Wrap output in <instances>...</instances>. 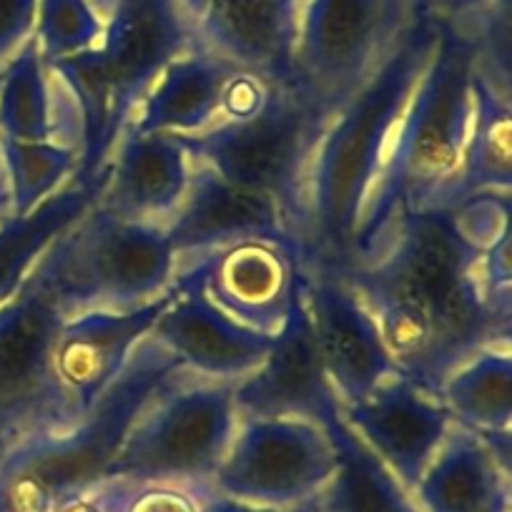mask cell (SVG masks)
I'll return each mask as SVG.
<instances>
[{
	"mask_svg": "<svg viewBox=\"0 0 512 512\" xmlns=\"http://www.w3.org/2000/svg\"><path fill=\"white\" fill-rule=\"evenodd\" d=\"M507 229L510 194L410 211L367 262L337 272L369 309L402 372L435 395L477 352L510 349V324L490 312L480 284L482 254Z\"/></svg>",
	"mask_w": 512,
	"mask_h": 512,
	"instance_id": "6da1fadb",
	"label": "cell"
},
{
	"mask_svg": "<svg viewBox=\"0 0 512 512\" xmlns=\"http://www.w3.org/2000/svg\"><path fill=\"white\" fill-rule=\"evenodd\" d=\"M440 26L410 18L377 71L332 116L307 174L304 272H342L364 201L382 166L397 121L430 63Z\"/></svg>",
	"mask_w": 512,
	"mask_h": 512,
	"instance_id": "7a4b0ae2",
	"label": "cell"
},
{
	"mask_svg": "<svg viewBox=\"0 0 512 512\" xmlns=\"http://www.w3.org/2000/svg\"><path fill=\"white\" fill-rule=\"evenodd\" d=\"M480 58L470 33L440 26L430 63L392 131L364 201L349 267L367 262L400 216L432 209L452 179L470 128L472 81Z\"/></svg>",
	"mask_w": 512,
	"mask_h": 512,
	"instance_id": "3957f363",
	"label": "cell"
},
{
	"mask_svg": "<svg viewBox=\"0 0 512 512\" xmlns=\"http://www.w3.org/2000/svg\"><path fill=\"white\" fill-rule=\"evenodd\" d=\"M106 18L101 41L48 66L76 98L83 154L76 179L93 181L111 159L123 128L166 66L196 43L179 0H93Z\"/></svg>",
	"mask_w": 512,
	"mask_h": 512,
	"instance_id": "277c9868",
	"label": "cell"
},
{
	"mask_svg": "<svg viewBox=\"0 0 512 512\" xmlns=\"http://www.w3.org/2000/svg\"><path fill=\"white\" fill-rule=\"evenodd\" d=\"M186 367L156 339L144 337L106 392L68 430L23 447L0 470V512H51L91 492L141 412Z\"/></svg>",
	"mask_w": 512,
	"mask_h": 512,
	"instance_id": "5b68a950",
	"label": "cell"
},
{
	"mask_svg": "<svg viewBox=\"0 0 512 512\" xmlns=\"http://www.w3.org/2000/svg\"><path fill=\"white\" fill-rule=\"evenodd\" d=\"M332 116L297 83H267L262 106L244 118H219L199 134L179 136L189 161L214 169L241 189L277 201L302 249L307 174Z\"/></svg>",
	"mask_w": 512,
	"mask_h": 512,
	"instance_id": "8992f818",
	"label": "cell"
},
{
	"mask_svg": "<svg viewBox=\"0 0 512 512\" xmlns=\"http://www.w3.org/2000/svg\"><path fill=\"white\" fill-rule=\"evenodd\" d=\"M43 259L63 319L91 309L144 307L169 292L176 269L164 224L121 219L98 201Z\"/></svg>",
	"mask_w": 512,
	"mask_h": 512,
	"instance_id": "52a82bcc",
	"label": "cell"
},
{
	"mask_svg": "<svg viewBox=\"0 0 512 512\" xmlns=\"http://www.w3.org/2000/svg\"><path fill=\"white\" fill-rule=\"evenodd\" d=\"M83 116L66 83L41 58L36 38L0 68V164L11 216L28 214L76 176Z\"/></svg>",
	"mask_w": 512,
	"mask_h": 512,
	"instance_id": "ba28073f",
	"label": "cell"
},
{
	"mask_svg": "<svg viewBox=\"0 0 512 512\" xmlns=\"http://www.w3.org/2000/svg\"><path fill=\"white\" fill-rule=\"evenodd\" d=\"M61 324L41 256L0 307V470L26 445L68 430L83 415L53 362Z\"/></svg>",
	"mask_w": 512,
	"mask_h": 512,
	"instance_id": "9c48e42d",
	"label": "cell"
},
{
	"mask_svg": "<svg viewBox=\"0 0 512 512\" xmlns=\"http://www.w3.org/2000/svg\"><path fill=\"white\" fill-rule=\"evenodd\" d=\"M234 384L184 377L166 387L128 430L103 480L211 485L239 425Z\"/></svg>",
	"mask_w": 512,
	"mask_h": 512,
	"instance_id": "30bf717a",
	"label": "cell"
},
{
	"mask_svg": "<svg viewBox=\"0 0 512 512\" xmlns=\"http://www.w3.org/2000/svg\"><path fill=\"white\" fill-rule=\"evenodd\" d=\"M410 18V0H307L294 83L334 116L377 71Z\"/></svg>",
	"mask_w": 512,
	"mask_h": 512,
	"instance_id": "8fae6325",
	"label": "cell"
},
{
	"mask_svg": "<svg viewBox=\"0 0 512 512\" xmlns=\"http://www.w3.org/2000/svg\"><path fill=\"white\" fill-rule=\"evenodd\" d=\"M334 465V445L317 422L251 417L236 425L211 487L249 505L294 507L322 492Z\"/></svg>",
	"mask_w": 512,
	"mask_h": 512,
	"instance_id": "7c38bea8",
	"label": "cell"
},
{
	"mask_svg": "<svg viewBox=\"0 0 512 512\" xmlns=\"http://www.w3.org/2000/svg\"><path fill=\"white\" fill-rule=\"evenodd\" d=\"M174 272L196 279L211 304L236 322L277 334L302 289V254L279 241L246 239L179 256Z\"/></svg>",
	"mask_w": 512,
	"mask_h": 512,
	"instance_id": "4fadbf2b",
	"label": "cell"
},
{
	"mask_svg": "<svg viewBox=\"0 0 512 512\" xmlns=\"http://www.w3.org/2000/svg\"><path fill=\"white\" fill-rule=\"evenodd\" d=\"M302 289L324 372L342 407L367 400L379 384L405 374L369 309L344 279L304 272Z\"/></svg>",
	"mask_w": 512,
	"mask_h": 512,
	"instance_id": "5bb4252c",
	"label": "cell"
},
{
	"mask_svg": "<svg viewBox=\"0 0 512 512\" xmlns=\"http://www.w3.org/2000/svg\"><path fill=\"white\" fill-rule=\"evenodd\" d=\"M304 282V279H302ZM234 407L239 420L251 417H297L329 425L342 415V402L324 372L304 289H299L287 322L274 334V344L264 362L236 379Z\"/></svg>",
	"mask_w": 512,
	"mask_h": 512,
	"instance_id": "9a60e30c",
	"label": "cell"
},
{
	"mask_svg": "<svg viewBox=\"0 0 512 512\" xmlns=\"http://www.w3.org/2000/svg\"><path fill=\"white\" fill-rule=\"evenodd\" d=\"M342 417L407 492L415 490L455 425L440 395L407 374L379 384L367 400L342 407Z\"/></svg>",
	"mask_w": 512,
	"mask_h": 512,
	"instance_id": "2e32d148",
	"label": "cell"
},
{
	"mask_svg": "<svg viewBox=\"0 0 512 512\" xmlns=\"http://www.w3.org/2000/svg\"><path fill=\"white\" fill-rule=\"evenodd\" d=\"M171 289L174 299L159 314L149 337L179 357L186 372L236 382L264 362L274 334L256 332L221 312L189 274L174 272Z\"/></svg>",
	"mask_w": 512,
	"mask_h": 512,
	"instance_id": "e0dca14e",
	"label": "cell"
},
{
	"mask_svg": "<svg viewBox=\"0 0 512 512\" xmlns=\"http://www.w3.org/2000/svg\"><path fill=\"white\" fill-rule=\"evenodd\" d=\"M164 231L176 259L246 239L279 241L302 254L277 201L229 184L214 169L196 161H191L184 201L166 221Z\"/></svg>",
	"mask_w": 512,
	"mask_h": 512,
	"instance_id": "ac0fdd59",
	"label": "cell"
},
{
	"mask_svg": "<svg viewBox=\"0 0 512 512\" xmlns=\"http://www.w3.org/2000/svg\"><path fill=\"white\" fill-rule=\"evenodd\" d=\"M307 0H209L196 43L269 83H294V51Z\"/></svg>",
	"mask_w": 512,
	"mask_h": 512,
	"instance_id": "d6986e66",
	"label": "cell"
},
{
	"mask_svg": "<svg viewBox=\"0 0 512 512\" xmlns=\"http://www.w3.org/2000/svg\"><path fill=\"white\" fill-rule=\"evenodd\" d=\"M171 299L174 289L128 312L91 309L78 317L63 319L53 349V362L78 410L86 412L111 387L113 379L126 367L136 344L149 337L151 327L169 307Z\"/></svg>",
	"mask_w": 512,
	"mask_h": 512,
	"instance_id": "ffe728a7",
	"label": "cell"
},
{
	"mask_svg": "<svg viewBox=\"0 0 512 512\" xmlns=\"http://www.w3.org/2000/svg\"><path fill=\"white\" fill-rule=\"evenodd\" d=\"M101 176L98 206L121 219L166 224L184 201L191 161L176 134H139L128 123Z\"/></svg>",
	"mask_w": 512,
	"mask_h": 512,
	"instance_id": "44dd1931",
	"label": "cell"
},
{
	"mask_svg": "<svg viewBox=\"0 0 512 512\" xmlns=\"http://www.w3.org/2000/svg\"><path fill=\"white\" fill-rule=\"evenodd\" d=\"M412 497L420 512H510V472L475 430L455 422Z\"/></svg>",
	"mask_w": 512,
	"mask_h": 512,
	"instance_id": "7402d4cb",
	"label": "cell"
},
{
	"mask_svg": "<svg viewBox=\"0 0 512 512\" xmlns=\"http://www.w3.org/2000/svg\"><path fill=\"white\" fill-rule=\"evenodd\" d=\"M239 68L194 46L169 63L136 108L139 134H199L221 118V96Z\"/></svg>",
	"mask_w": 512,
	"mask_h": 512,
	"instance_id": "603a6c76",
	"label": "cell"
},
{
	"mask_svg": "<svg viewBox=\"0 0 512 512\" xmlns=\"http://www.w3.org/2000/svg\"><path fill=\"white\" fill-rule=\"evenodd\" d=\"M512 189V108L510 91L477 66L472 81V118L460 164L432 209H452L480 194Z\"/></svg>",
	"mask_w": 512,
	"mask_h": 512,
	"instance_id": "cb8c5ba5",
	"label": "cell"
},
{
	"mask_svg": "<svg viewBox=\"0 0 512 512\" xmlns=\"http://www.w3.org/2000/svg\"><path fill=\"white\" fill-rule=\"evenodd\" d=\"M101 184L103 176L93 181L73 176L28 214L0 221V307L21 289L48 246L96 204Z\"/></svg>",
	"mask_w": 512,
	"mask_h": 512,
	"instance_id": "d4e9b609",
	"label": "cell"
},
{
	"mask_svg": "<svg viewBox=\"0 0 512 512\" xmlns=\"http://www.w3.org/2000/svg\"><path fill=\"white\" fill-rule=\"evenodd\" d=\"M324 430L334 445L337 465L314 497L319 512H420L412 492L402 487L342 415L324 425Z\"/></svg>",
	"mask_w": 512,
	"mask_h": 512,
	"instance_id": "484cf974",
	"label": "cell"
},
{
	"mask_svg": "<svg viewBox=\"0 0 512 512\" xmlns=\"http://www.w3.org/2000/svg\"><path fill=\"white\" fill-rule=\"evenodd\" d=\"M440 400L457 425L475 432H510L512 357L510 349H482L452 372L440 387Z\"/></svg>",
	"mask_w": 512,
	"mask_h": 512,
	"instance_id": "4316f807",
	"label": "cell"
},
{
	"mask_svg": "<svg viewBox=\"0 0 512 512\" xmlns=\"http://www.w3.org/2000/svg\"><path fill=\"white\" fill-rule=\"evenodd\" d=\"M103 28L106 18L93 0H38L33 38L46 68L96 46Z\"/></svg>",
	"mask_w": 512,
	"mask_h": 512,
	"instance_id": "83f0119b",
	"label": "cell"
},
{
	"mask_svg": "<svg viewBox=\"0 0 512 512\" xmlns=\"http://www.w3.org/2000/svg\"><path fill=\"white\" fill-rule=\"evenodd\" d=\"M93 490L101 497L106 512H199L191 487L103 480Z\"/></svg>",
	"mask_w": 512,
	"mask_h": 512,
	"instance_id": "f1b7e54d",
	"label": "cell"
},
{
	"mask_svg": "<svg viewBox=\"0 0 512 512\" xmlns=\"http://www.w3.org/2000/svg\"><path fill=\"white\" fill-rule=\"evenodd\" d=\"M497 0H410L412 18H422L435 26L457 28L470 33L480 46L490 16H495Z\"/></svg>",
	"mask_w": 512,
	"mask_h": 512,
	"instance_id": "f546056e",
	"label": "cell"
},
{
	"mask_svg": "<svg viewBox=\"0 0 512 512\" xmlns=\"http://www.w3.org/2000/svg\"><path fill=\"white\" fill-rule=\"evenodd\" d=\"M38 0H0V68L33 36Z\"/></svg>",
	"mask_w": 512,
	"mask_h": 512,
	"instance_id": "4dcf8cb0",
	"label": "cell"
},
{
	"mask_svg": "<svg viewBox=\"0 0 512 512\" xmlns=\"http://www.w3.org/2000/svg\"><path fill=\"white\" fill-rule=\"evenodd\" d=\"M196 495V502H199V512H319L317 500L302 502V505L294 507H259L249 505V502L231 500V497L216 492L211 485H199L191 487Z\"/></svg>",
	"mask_w": 512,
	"mask_h": 512,
	"instance_id": "1f68e13d",
	"label": "cell"
},
{
	"mask_svg": "<svg viewBox=\"0 0 512 512\" xmlns=\"http://www.w3.org/2000/svg\"><path fill=\"white\" fill-rule=\"evenodd\" d=\"M51 512H106L101 497H98L96 490L86 492V495H78L73 500L61 502L58 507H53Z\"/></svg>",
	"mask_w": 512,
	"mask_h": 512,
	"instance_id": "d6a6232c",
	"label": "cell"
},
{
	"mask_svg": "<svg viewBox=\"0 0 512 512\" xmlns=\"http://www.w3.org/2000/svg\"><path fill=\"white\" fill-rule=\"evenodd\" d=\"M181 8L186 11V16H189L191 23L199 21V16L204 13V8L209 6V0H179Z\"/></svg>",
	"mask_w": 512,
	"mask_h": 512,
	"instance_id": "836d02e7",
	"label": "cell"
},
{
	"mask_svg": "<svg viewBox=\"0 0 512 512\" xmlns=\"http://www.w3.org/2000/svg\"><path fill=\"white\" fill-rule=\"evenodd\" d=\"M0 204L11 206V194H8V181H6V171H3V164H0Z\"/></svg>",
	"mask_w": 512,
	"mask_h": 512,
	"instance_id": "e575fe53",
	"label": "cell"
},
{
	"mask_svg": "<svg viewBox=\"0 0 512 512\" xmlns=\"http://www.w3.org/2000/svg\"><path fill=\"white\" fill-rule=\"evenodd\" d=\"M6 216H11V206H8V204H0V221L6 219Z\"/></svg>",
	"mask_w": 512,
	"mask_h": 512,
	"instance_id": "d590c367",
	"label": "cell"
}]
</instances>
